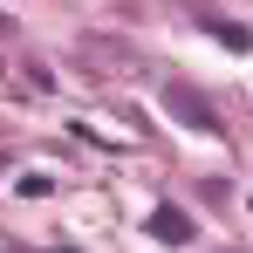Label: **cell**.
I'll return each mask as SVG.
<instances>
[{"label": "cell", "mask_w": 253, "mask_h": 253, "mask_svg": "<svg viewBox=\"0 0 253 253\" xmlns=\"http://www.w3.org/2000/svg\"><path fill=\"white\" fill-rule=\"evenodd\" d=\"M171 110H178V117H192V124L206 130V137H219V117H212V110L199 103V96H192V89H171Z\"/></svg>", "instance_id": "obj_1"}, {"label": "cell", "mask_w": 253, "mask_h": 253, "mask_svg": "<svg viewBox=\"0 0 253 253\" xmlns=\"http://www.w3.org/2000/svg\"><path fill=\"white\" fill-rule=\"evenodd\" d=\"M151 226H158V233H165V240H185V233H192V219H185V212H158V219H151Z\"/></svg>", "instance_id": "obj_2"}]
</instances>
